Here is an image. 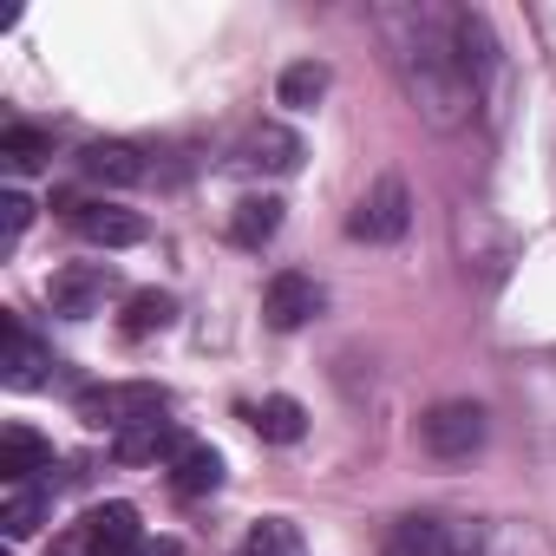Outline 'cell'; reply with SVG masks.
Wrapping results in <instances>:
<instances>
[{
  "instance_id": "cell-9",
  "label": "cell",
  "mask_w": 556,
  "mask_h": 556,
  "mask_svg": "<svg viewBox=\"0 0 556 556\" xmlns=\"http://www.w3.org/2000/svg\"><path fill=\"white\" fill-rule=\"evenodd\" d=\"M321 308H328V295H321V282H315V275H302V268L268 275V289H262V321H268L275 334H295V328H308Z\"/></svg>"
},
{
  "instance_id": "cell-12",
  "label": "cell",
  "mask_w": 556,
  "mask_h": 556,
  "mask_svg": "<svg viewBox=\"0 0 556 556\" xmlns=\"http://www.w3.org/2000/svg\"><path fill=\"white\" fill-rule=\"evenodd\" d=\"M79 543H86V556H131V549L144 543V530H138V504H125V497L92 504L86 523H79Z\"/></svg>"
},
{
  "instance_id": "cell-8",
  "label": "cell",
  "mask_w": 556,
  "mask_h": 556,
  "mask_svg": "<svg viewBox=\"0 0 556 556\" xmlns=\"http://www.w3.org/2000/svg\"><path fill=\"white\" fill-rule=\"evenodd\" d=\"M112 295H118V268L112 262H66V268H53V282H47V302L66 321H92Z\"/></svg>"
},
{
  "instance_id": "cell-2",
  "label": "cell",
  "mask_w": 556,
  "mask_h": 556,
  "mask_svg": "<svg viewBox=\"0 0 556 556\" xmlns=\"http://www.w3.org/2000/svg\"><path fill=\"white\" fill-rule=\"evenodd\" d=\"M452 47H458V66L478 92V112L491 125H504V112H510V53L497 47L491 21L478 8H452Z\"/></svg>"
},
{
  "instance_id": "cell-25",
  "label": "cell",
  "mask_w": 556,
  "mask_h": 556,
  "mask_svg": "<svg viewBox=\"0 0 556 556\" xmlns=\"http://www.w3.org/2000/svg\"><path fill=\"white\" fill-rule=\"evenodd\" d=\"M27 223H34V203L21 190H8V197H0V249H14L27 236Z\"/></svg>"
},
{
  "instance_id": "cell-26",
  "label": "cell",
  "mask_w": 556,
  "mask_h": 556,
  "mask_svg": "<svg viewBox=\"0 0 556 556\" xmlns=\"http://www.w3.org/2000/svg\"><path fill=\"white\" fill-rule=\"evenodd\" d=\"M131 556H184V549H177V543H170V536H157V543H151V536H144V543H138V549H131Z\"/></svg>"
},
{
  "instance_id": "cell-19",
  "label": "cell",
  "mask_w": 556,
  "mask_h": 556,
  "mask_svg": "<svg viewBox=\"0 0 556 556\" xmlns=\"http://www.w3.org/2000/svg\"><path fill=\"white\" fill-rule=\"evenodd\" d=\"M242 413H249V426H255L268 445H295V439L308 432V406L289 400V393H268V400H255V406H242Z\"/></svg>"
},
{
  "instance_id": "cell-6",
  "label": "cell",
  "mask_w": 556,
  "mask_h": 556,
  "mask_svg": "<svg viewBox=\"0 0 556 556\" xmlns=\"http://www.w3.org/2000/svg\"><path fill=\"white\" fill-rule=\"evenodd\" d=\"M406 229H413V190L387 170V177H374V184L361 190V203L348 210V236L380 249V242H400Z\"/></svg>"
},
{
  "instance_id": "cell-23",
  "label": "cell",
  "mask_w": 556,
  "mask_h": 556,
  "mask_svg": "<svg viewBox=\"0 0 556 556\" xmlns=\"http://www.w3.org/2000/svg\"><path fill=\"white\" fill-rule=\"evenodd\" d=\"M40 517H47V491H34V484H8V504H0V523H8V536L27 543V536L40 530Z\"/></svg>"
},
{
  "instance_id": "cell-1",
  "label": "cell",
  "mask_w": 556,
  "mask_h": 556,
  "mask_svg": "<svg viewBox=\"0 0 556 556\" xmlns=\"http://www.w3.org/2000/svg\"><path fill=\"white\" fill-rule=\"evenodd\" d=\"M374 27L387 40V60L413 99V112L432 131H458L478 112V92L452 47V8H374Z\"/></svg>"
},
{
  "instance_id": "cell-11",
  "label": "cell",
  "mask_w": 556,
  "mask_h": 556,
  "mask_svg": "<svg viewBox=\"0 0 556 556\" xmlns=\"http://www.w3.org/2000/svg\"><path fill=\"white\" fill-rule=\"evenodd\" d=\"M79 170H86L92 184H105V190H138V184L151 177V157H144V144H131V138H99V144L79 151Z\"/></svg>"
},
{
  "instance_id": "cell-24",
  "label": "cell",
  "mask_w": 556,
  "mask_h": 556,
  "mask_svg": "<svg viewBox=\"0 0 556 556\" xmlns=\"http://www.w3.org/2000/svg\"><path fill=\"white\" fill-rule=\"evenodd\" d=\"M242 556H308V543H302V530H295L289 517H262V523L249 530Z\"/></svg>"
},
{
  "instance_id": "cell-20",
  "label": "cell",
  "mask_w": 556,
  "mask_h": 556,
  "mask_svg": "<svg viewBox=\"0 0 556 556\" xmlns=\"http://www.w3.org/2000/svg\"><path fill=\"white\" fill-rule=\"evenodd\" d=\"M328 86H334V73H328V60H295L282 79H275V99H282L289 112H315L321 99H328Z\"/></svg>"
},
{
  "instance_id": "cell-22",
  "label": "cell",
  "mask_w": 556,
  "mask_h": 556,
  "mask_svg": "<svg viewBox=\"0 0 556 556\" xmlns=\"http://www.w3.org/2000/svg\"><path fill=\"white\" fill-rule=\"evenodd\" d=\"M47 157H53L47 131H34V125H8V131H0V164H8V170H40Z\"/></svg>"
},
{
  "instance_id": "cell-18",
  "label": "cell",
  "mask_w": 556,
  "mask_h": 556,
  "mask_svg": "<svg viewBox=\"0 0 556 556\" xmlns=\"http://www.w3.org/2000/svg\"><path fill=\"white\" fill-rule=\"evenodd\" d=\"M282 210H289V203H282V197H268V190H262V197H242V203L229 210V242H236V249H262V242H275V229H282Z\"/></svg>"
},
{
  "instance_id": "cell-10",
  "label": "cell",
  "mask_w": 556,
  "mask_h": 556,
  "mask_svg": "<svg viewBox=\"0 0 556 556\" xmlns=\"http://www.w3.org/2000/svg\"><path fill=\"white\" fill-rule=\"evenodd\" d=\"M302 157H308V144H302L289 125H275V118L249 125V131H242V144H236V164H242V170H255V177H295V170H302Z\"/></svg>"
},
{
  "instance_id": "cell-14",
  "label": "cell",
  "mask_w": 556,
  "mask_h": 556,
  "mask_svg": "<svg viewBox=\"0 0 556 556\" xmlns=\"http://www.w3.org/2000/svg\"><path fill=\"white\" fill-rule=\"evenodd\" d=\"M73 229L86 242H99V249H138L151 236V223L138 210H125V203H79L73 210Z\"/></svg>"
},
{
  "instance_id": "cell-16",
  "label": "cell",
  "mask_w": 556,
  "mask_h": 556,
  "mask_svg": "<svg viewBox=\"0 0 556 556\" xmlns=\"http://www.w3.org/2000/svg\"><path fill=\"white\" fill-rule=\"evenodd\" d=\"M164 471H170V491H177V497H210V491L223 484V452L203 445V439H184V452H177Z\"/></svg>"
},
{
  "instance_id": "cell-17",
  "label": "cell",
  "mask_w": 556,
  "mask_h": 556,
  "mask_svg": "<svg viewBox=\"0 0 556 556\" xmlns=\"http://www.w3.org/2000/svg\"><path fill=\"white\" fill-rule=\"evenodd\" d=\"M184 452V439H177V419H151V426H131V432H118L112 439V458L118 465H151V458H177Z\"/></svg>"
},
{
  "instance_id": "cell-5",
  "label": "cell",
  "mask_w": 556,
  "mask_h": 556,
  "mask_svg": "<svg viewBox=\"0 0 556 556\" xmlns=\"http://www.w3.org/2000/svg\"><path fill=\"white\" fill-rule=\"evenodd\" d=\"M484 439H491V413H484L478 400H439V406L419 419V445H426L432 458H445V465L484 452Z\"/></svg>"
},
{
  "instance_id": "cell-13",
  "label": "cell",
  "mask_w": 556,
  "mask_h": 556,
  "mask_svg": "<svg viewBox=\"0 0 556 556\" xmlns=\"http://www.w3.org/2000/svg\"><path fill=\"white\" fill-rule=\"evenodd\" d=\"M47 367H60V361L21 328V315H0V380L27 393V387H47Z\"/></svg>"
},
{
  "instance_id": "cell-27",
  "label": "cell",
  "mask_w": 556,
  "mask_h": 556,
  "mask_svg": "<svg viewBox=\"0 0 556 556\" xmlns=\"http://www.w3.org/2000/svg\"><path fill=\"white\" fill-rule=\"evenodd\" d=\"M543 367H549V380H556V354H549V361H543Z\"/></svg>"
},
{
  "instance_id": "cell-4",
  "label": "cell",
  "mask_w": 556,
  "mask_h": 556,
  "mask_svg": "<svg viewBox=\"0 0 556 556\" xmlns=\"http://www.w3.org/2000/svg\"><path fill=\"white\" fill-rule=\"evenodd\" d=\"M170 413V393L164 387H151V380H105V387H92V393H79V419L92 426V432H131V426H151V419H164Z\"/></svg>"
},
{
  "instance_id": "cell-21",
  "label": "cell",
  "mask_w": 556,
  "mask_h": 556,
  "mask_svg": "<svg viewBox=\"0 0 556 556\" xmlns=\"http://www.w3.org/2000/svg\"><path fill=\"white\" fill-rule=\"evenodd\" d=\"M170 321H177V295H164V289H138V295L125 302V321H118V328H125L131 341H144V334H164Z\"/></svg>"
},
{
  "instance_id": "cell-7",
  "label": "cell",
  "mask_w": 556,
  "mask_h": 556,
  "mask_svg": "<svg viewBox=\"0 0 556 556\" xmlns=\"http://www.w3.org/2000/svg\"><path fill=\"white\" fill-rule=\"evenodd\" d=\"M452 242H458L465 268H478L484 282H497V275L517 262V242H510V229H504L491 210H478V203H465V210L452 216Z\"/></svg>"
},
{
  "instance_id": "cell-15",
  "label": "cell",
  "mask_w": 556,
  "mask_h": 556,
  "mask_svg": "<svg viewBox=\"0 0 556 556\" xmlns=\"http://www.w3.org/2000/svg\"><path fill=\"white\" fill-rule=\"evenodd\" d=\"M34 471H53V445L34 426L0 432V484H34Z\"/></svg>"
},
{
  "instance_id": "cell-3",
  "label": "cell",
  "mask_w": 556,
  "mask_h": 556,
  "mask_svg": "<svg viewBox=\"0 0 556 556\" xmlns=\"http://www.w3.org/2000/svg\"><path fill=\"white\" fill-rule=\"evenodd\" d=\"M393 556H497V523L452 517V510H413L387 536Z\"/></svg>"
}]
</instances>
